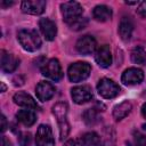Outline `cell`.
Listing matches in <instances>:
<instances>
[{
	"label": "cell",
	"instance_id": "obj_1",
	"mask_svg": "<svg viewBox=\"0 0 146 146\" xmlns=\"http://www.w3.org/2000/svg\"><path fill=\"white\" fill-rule=\"evenodd\" d=\"M17 39L22 48L26 51H36L41 47V39L36 30L32 29H23L19 30L17 33Z\"/></svg>",
	"mask_w": 146,
	"mask_h": 146
},
{
	"label": "cell",
	"instance_id": "obj_2",
	"mask_svg": "<svg viewBox=\"0 0 146 146\" xmlns=\"http://www.w3.org/2000/svg\"><path fill=\"white\" fill-rule=\"evenodd\" d=\"M67 111H68V106L65 102H58L52 106V114L55 115L59 127L60 140H64L70 132V123L67 121Z\"/></svg>",
	"mask_w": 146,
	"mask_h": 146
},
{
	"label": "cell",
	"instance_id": "obj_3",
	"mask_svg": "<svg viewBox=\"0 0 146 146\" xmlns=\"http://www.w3.org/2000/svg\"><path fill=\"white\" fill-rule=\"evenodd\" d=\"M91 72V66L87 62H76L70 65L67 70V75L71 82L84 81Z\"/></svg>",
	"mask_w": 146,
	"mask_h": 146
},
{
	"label": "cell",
	"instance_id": "obj_4",
	"mask_svg": "<svg viewBox=\"0 0 146 146\" xmlns=\"http://www.w3.org/2000/svg\"><path fill=\"white\" fill-rule=\"evenodd\" d=\"M60 11L63 15V19L67 24H71L74 21L82 17L83 8L76 1H66L60 5Z\"/></svg>",
	"mask_w": 146,
	"mask_h": 146
},
{
	"label": "cell",
	"instance_id": "obj_5",
	"mask_svg": "<svg viewBox=\"0 0 146 146\" xmlns=\"http://www.w3.org/2000/svg\"><path fill=\"white\" fill-rule=\"evenodd\" d=\"M97 91L103 98L112 99V98H115L121 90H120V87L113 80L108 78H103L97 83Z\"/></svg>",
	"mask_w": 146,
	"mask_h": 146
},
{
	"label": "cell",
	"instance_id": "obj_6",
	"mask_svg": "<svg viewBox=\"0 0 146 146\" xmlns=\"http://www.w3.org/2000/svg\"><path fill=\"white\" fill-rule=\"evenodd\" d=\"M41 72L46 78H48L52 81H59L63 78L62 66H60L58 59H56V58H51L47 63H44L43 66L41 67Z\"/></svg>",
	"mask_w": 146,
	"mask_h": 146
},
{
	"label": "cell",
	"instance_id": "obj_7",
	"mask_svg": "<svg viewBox=\"0 0 146 146\" xmlns=\"http://www.w3.org/2000/svg\"><path fill=\"white\" fill-rule=\"evenodd\" d=\"M36 146H55L52 130L47 124H40L35 133Z\"/></svg>",
	"mask_w": 146,
	"mask_h": 146
},
{
	"label": "cell",
	"instance_id": "obj_8",
	"mask_svg": "<svg viewBox=\"0 0 146 146\" xmlns=\"http://www.w3.org/2000/svg\"><path fill=\"white\" fill-rule=\"evenodd\" d=\"M71 96H72V99L74 103L81 105V104H84V103L91 100L92 91L89 86H86V84L76 86L71 89Z\"/></svg>",
	"mask_w": 146,
	"mask_h": 146
},
{
	"label": "cell",
	"instance_id": "obj_9",
	"mask_svg": "<svg viewBox=\"0 0 146 146\" xmlns=\"http://www.w3.org/2000/svg\"><path fill=\"white\" fill-rule=\"evenodd\" d=\"M144 80V72L137 67L127 68L121 76V82L125 86H135L139 84Z\"/></svg>",
	"mask_w": 146,
	"mask_h": 146
},
{
	"label": "cell",
	"instance_id": "obj_10",
	"mask_svg": "<svg viewBox=\"0 0 146 146\" xmlns=\"http://www.w3.org/2000/svg\"><path fill=\"white\" fill-rule=\"evenodd\" d=\"M96 47H97L96 39L92 35H89V34L81 36L76 41V44H75V48H76L78 52L81 54V55H90V54H92L96 50Z\"/></svg>",
	"mask_w": 146,
	"mask_h": 146
},
{
	"label": "cell",
	"instance_id": "obj_11",
	"mask_svg": "<svg viewBox=\"0 0 146 146\" xmlns=\"http://www.w3.org/2000/svg\"><path fill=\"white\" fill-rule=\"evenodd\" d=\"M46 5L43 0H24L21 3V9L24 14L41 15L46 9Z\"/></svg>",
	"mask_w": 146,
	"mask_h": 146
},
{
	"label": "cell",
	"instance_id": "obj_12",
	"mask_svg": "<svg viewBox=\"0 0 146 146\" xmlns=\"http://www.w3.org/2000/svg\"><path fill=\"white\" fill-rule=\"evenodd\" d=\"M95 60L103 68L110 67L112 64V52L110 46L107 44L100 46L95 52Z\"/></svg>",
	"mask_w": 146,
	"mask_h": 146
},
{
	"label": "cell",
	"instance_id": "obj_13",
	"mask_svg": "<svg viewBox=\"0 0 146 146\" xmlns=\"http://www.w3.org/2000/svg\"><path fill=\"white\" fill-rule=\"evenodd\" d=\"M39 27L44 36L46 40L52 41L57 35V26L55 22H52L49 18H40L39 21Z\"/></svg>",
	"mask_w": 146,
	"mask_h": 146
},
{
	"label": "cell",
	"instance_id": "obj_14",
	"mask_svg": "<svg viewBox=\"0 0 146 146\" xmlns=\"http://www.w3.org/2000/svg\"><path fill=\"white\" fill-rule=\"evenodd\" d=\"M35 94L39 100L47 102L55 95V87L48 81H40L35 88Z\"/></svg>",
	"mask_w": 146,
	"mask_h": 146
},
{
	"label": "cell",
	"instance_id": "obj_15",
	"mask_svg": "<svg viewBox=\"0 0 146 146\" xmlns=\"http://www.w3.org/2000/svg\"><path fill=\"white\" fill-rule=\"evenodd\" d=\"M19 65V59L15 57L14 55L1 50V70L5 73H11L14 72Z\"/></svg>",
	"mask_w": 146,
	"mask_h": 146
},
{
	"label": "cell",
	"instance_id": "obj_16",
	"mask_svg": "<svg viewBox=\"0 0 146 146\" xmlns=\"http://www.w3.org/2000/svg\"><path fill=\"white\" fill-rule=\"evenodd\" d=\"M13 99H14L15 104H17L18 106H22L24 108H30V110H36V108H39V105L33 99V97L30 96L29 94L24 92V91L16 92L14 95Z\"/></svg>",
	"mask_w": 146,
	"mask_h": 146
},
{
	"label": "cell",
	"instance_id": "obj_17",
	"mask_svg": "<svg viewBox=\"0 0 146 146\" xmlns=\"http://www.w3.org/2000/svg\"><path fill=\"white\" fill-rule=\"evenodd\" d=\"M133 24L129 17H122L119 24V34L123 41H129L132 36Z\"/></svg>",
	"mask_w": 146,
	"mask_h": 146
},
{
	"label": "cell",
	"instance_id": "obj_18",
	"mask_svg": "<svg viewBox=\"0 0 146 146\" xmlns=\"http://www.w3.org/2000/svg\"><path fill=\"white\" fill-rule=\"evenodd\" d=\"M132 110V105L129 100H123L122 103L117 104L114 106L113 108V117L116 121H121L122 119H124Z\"/></svg>",
	"mask_w": 146,
	"mask_h": 146
},
{
	"label": "cell",
	"instance_id": "obj_19",
	"mask_svg": "<svg viewBox=\"0 0 146 146\" xmlns=\"http://www.w3.org/2000/svg\"><path fill=\"white\" fill-rule=\"evenodd\" d=\"M16 117L17 120L25 127H31L35 123L36 121V115L35 113L30 110V108H24V110H21L17 112L16 114Z\"/></svg>",
	"mask_w": 146,
	"mask_h": 146
},
{
	"label": "cell",
	"instance_id": "obj_20",
	"mask_svg": "<svg viewBox=\"0 0 146 146\" xmlns=\"http://www.w3.org/2000/svg\"><path fill=\"white\" fill-rule=\"evenodd\" d=\"M112 15H113L112 9L105 5H98L92 10V17L97 22H106V21L111 19Z\"/></svg>",
	"mask_w": 146,
	"mask_h": 146
},
{
	"label": "cell",
	"instance_id": "obj_21",
	"mask_svg": "<svg viewBox=\"0 0 146 146\" xmlns=\"http://www.w3.org/2000/svg\"><path fill=\"white\" fill-rule=\"evenodd\" d=\"M130 57H131L132 63H135V64H138V65H145L146 64V50L140 46L135 47L131 50Z\"/></svg>",
	"mask_w": 146,
	"mask_h": 146
},
{
	"label": "cell",
	"instance_id": "obj_22",
	"mask_svg": "<svg viewBox=\"0 0 146 146\" xmlns=\"http://www.w3.org/2000/svg\"><path fill=\"white\" fill-rule=\"evenodd\" d=\"M82 145L83 146H100L102 140L100 137L98 136V133L91 131V132H87L83 135V137L81 138Z\"/></svg>",
	"mask_w": 146,
	"mask_h": 146
},
{
	"label": "cell",
	"instance_id": "obj_23",
	"mask_svg": "<svg viewBox=\"0 0 146 146\" xmlns=\"http://www.w3.org/2000/svg\"><path fill=\"white\" fill-rule=\"evenodd\" d=\"M82 119L84 121L86 124L88 125H94L98 122L99 117H98V112L95 108H88L83 112L82 114Z\"/></svg>",
	"mask_w": 146,
	"mask_h": 146
},
{
	"label": "cell",
	"instance_id": "obj_24",
	"mask_svg": "<svg viewBox=\"0 0 146 146\" xmlns=\"http://www.w3.org/2000/svg\"><path fill=\"white\" fill-rule=\"evenodd\" d=\"M100 146H115V131L112 127L104 129V138Z\"/></svg>",
	"mask_w": 146,
	"mask_h": 146
},
{
	"label": "cell",
	"instance_id": "obj_25",
	"mask_svg": "<svg viewBox=\"0 0 146 146\" xmlns=\"http://www.w3.org/2000/svg\"><path fill=\"white\" fill-rule=\"evenodd\" d=\"M87 24H88V19L84 18V17H80L79 19L74 21L73 23H71V24H68V25H70V27H71L72 30H74V31H80V30L84 29V27L87 26Z\"/></svg>",
	"mask_w": 146,
	"mask_h": 146
},
{
	"label": "cell",
	"instance_id": "obj_26",
	"mask_svg": "<svg viewBox=\"0 0 146 146\" xmlns=\"http://www.w3.org/2000/svg\"><path fill=\"white\" fill-rule=\"evenodd\" d=\"M18 143L21 146H31L32 136L30 132H21L18 135Z\"/></svg>",
	"mask_w": 146,
	"mask_h": 146
},
{
	"label": "cell",
	"instance_id": "obj_27",
	"mask_svg": "<svg viewBox=\"0 0 146 146\" xmlns=\"http://www.w3.org/2000/svg\"><path fill=\"white\" fill-rule=\"evenodd\" d=\"M135 146H146V135L137 132L135 136Z\"/></svg>",
	"mask_w": 146,
	"mask_h": 146
},
{
	"label": "cell",
	"instance_id": "obj_28",
	"mask_svg": "<svg viewBox=\"0 0 146 146\" xmlns=\"http://www.w3.org/2000/svg\"><path fill=\"white\" fill-rule=\"evenodd\" d=\"M136 11H137V14H138L140 17L146 18V1L139 2V3H138V7H137V9H136Z\"/></svg>",
	"mask_w": 146,
	"mask_h": 146
},
{
	"label": "cell",
	"instance_id": "obj_29",
	"mask_svg": "<svg viewBox=\"0 0 146 146\" xmlns=\"http://www.w3.org/2000/svg\"><path fill=\"white\" fill-rule=\"evenodd\" d=\"M64 146H82V141L81 139H68L65 141Z\"/></svg>",
	"mask_w": 146,
	"mask_h": 146
},
{
	"label": "cell",
	"instance_id": "obj_30",
	"mask_svg": "<svg viewBox=\"0 0 146 146\" xmlns=\"http://www.w3.org/2000/svg\"><path fill=\"white\" fill-rule=\"evenodd\" d=\"M1 146H13V144L6 136H2L1 137Z\"/></svg>",
	"mask_w": 146,
	"mask_h": 146
},
{
	"label": "cell",
	"instance_id": "obj_31",
	"mask_svg": "<svg viewBox=\"0 0 146 146\" xmlns=\"http://www.w3.org/2000/svg\"><path fill=\"white\" fill-rule=\"evenodd\" d=\"M7 129V120L5 115H1V132H5Z\"/></svg>",
	"mask_w": 146,
	"mask_h": 146
},
{
	"label": "cell",
	"instance_id": "obj_32",
	"mask_svg": "<svg viewBox=\"0 0 146 146\" xmlns=\"http://www.w3.org/2000/svg\"><path fill=\"white\" fill-rule=\"evenodd\" d=\"M0 5H1L2 8H6V7H9V6L14 5V1H6V0H2V1L0 2Z\"/></svg>",
	"mask_w": 146,
	"mask_h": 146
},
{
	"label": "cell",
	"instance_id": "obj_33",
	"mask_svg": "<svg viewBox=\"0 0 146 146\" xmlns=\"http://www.w3.org/2000/svg\"><path fill=\"white\" fill-rule=\"evenodd\" d=\"M141 114H143V116L146 119V103L141 106Z\"/></svg>",
	"mask_w": 146,
	"mask_h": 146
},
{
	"label": "cell",
	"instance_id": "obj_34",
	"mask_svg": "<svg viewBox=\"0 0 146 146\" xmlns=\"http://www.w3.org/2000/svg\"><path fill=\"white\" fill-rule=\"evenodd\" d=\"M0 84H1V90H0V91H1V92H5V91H6V89H7V88H6V86H5V83H3V82H1Z\"/></svg>",
	"mask_w": 146,
	"mask_h": 146
},
{
	"label": "cell",
	"instance_id": "obj_35",
	"mask_svg": "<svg viewBox=\"0 0 146 146\" xmlns=\"http://www.w3.org/2000/svg\"><path fill=\"white\" fill-rule=\"evenodd\" d=\"M143 129H144V130H146V124H143Z\"/></svg>",
	"mask_w": 146,
	"mask_h": 146
}]
</instances>
